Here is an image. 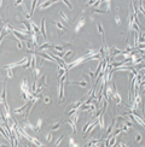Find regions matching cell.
<instances>
[{
  "mask_svg": "<svg viewBox=\"0 0 145 147\" xmlns=\"http://www.w3.org/2000/svg\"><path fill=\"white\" fill-rule=\"evenodd\" d=\"M19 91H21V98L23 100H27V101L32 100L33 94L30 92V86H29L28 78H24V80L21 81V83H19Z\"/></svg>",
  "mask_w": 145,
  "mask_h": 147,
  "instance_id": "cell-1",
  "label": "cell"
},
{
  "mask_svg": "<svg viewBox=\"0 0 145 147\" xmlns=\"http://www.w3.org/2000/svg\"><path fill=\"white\" fill-rule=\"evenodd\" d=\"M29 105H30V101H27L26 104H23V105H21V106L15 107L13 110H11V112H13V113L17 114V116H24V111L28 109Z\"/></svg>",
  "mask_w": 145,
  "mask_h": 147,
  "instance_id": "cell-2",
  "label": "cell"
},
{
  "mask_svg": "<svg viewBox=\"0 0 145 147\" xmlns=\"http://www.w3.org/2000/svg\"><path fill=\"white\" fill-rule=\"evenodd\" d=\"M111 99L115 101L116 105H120V104H122V97H121V94L118 93V89H117L116 84L114 83V92H112V95H111Z\"/></svg>",
  "mask_w": 145,
  "mask_h": 147,
  "instance_id": "cell-3",
  "label": "cell"
},
{
  "mask_svg": "<svg viewBox=\"0 0 145 147\" xmlns=\"http://www.w3.org/2000/svg\"><path fill=\"white\" fill-rule=\"evenodd\" d=\"M85 23H86V19H85L84 17H81V18L78 19V23H76L75 27H74V33H75V35L80 33V30L82 29V27L85 25Z\"/></svg>",
  "mask_w": 145,
  "mask_h": 147,
  "instance_id": "cell-4",
  "label": "cell"
},
{
  "mask_svg": "<svg viewBox=\"0 0 145 147\" xmlns=\"http://www.w3.org/2000/svg\"><path fill=\"white\" fill-rule=\"evenodd\" d=\"M59 1H52V0H49V1H44V3H41L40 4L39 3V10H41V11H44V10H47L49 7H51L52 5H55V4H58Z\"/></svg>",
  "mask_w": 145,
  "mask_h": 147,
  "instance_id": "cell-5",
  "label": "cell"
},
{
  "mask_svg": "<svg viewBox=\"0 0 145 147\" xmlns=\"http://www.w3.org/2000/svg\"><path fill=\"white\" fill-rule=\"evenodd\" d=\"M39 30L40 33H41V35L44 36V40H46L47 41V33H46V18H41V24H40L39 27Z\"/></svg>",
  "mask_w": 145,
  "mask_h": 147,
  "instance_id": "cell-6",
  "label": "cell"
},
{
  "mask_svg": "<svg viewBox=\"0 0 145 147\" xmlns=\"http://www.w3.org/2000/svg\"><path fill=\"white\" fill-rule=\"evenodd\" d=\"M98 125H99V129H101L102 131L105 130L106 124H105V116H104V111L98 116Z\"/></svg>",
  "mask_w": 145,
  "mask_h": 147,
  "instance_id": "cell-7",
  "label": "cell"
},
{
  "mask_svg": "<svg viewBox=\"0 0 145 147\" xmlns=\"http://www.w3.org/2000/svg\"><path fill=\"white\" fill-rule=\"evenodd\" d=\"M67 84H78V86H81L82 88H87L88 87V80L85 78V80H81V81H68Z\"/></svg>",
  "mask_w": 145,
  "mask_h": 147,
  "instance_id": "cell-8",
  "label": "cell"
},
{
  "mask_svg": "<svg viewBox=\"0 0 145 147\" xmlns=\"http://www.w3.org/2000/svg\"><path fill=\"white\" fill-rule=\"evenodd\" d=\"M69 46H70V42H68V44H63V45H52L53 49L56 51L57 53H64L65 47H69Z\"/></svg>",
  "mask_w": 145,
  "mask_h": 147,
  "instance_id": "cell-9",
  "label": "cell"
},
{
  "mask_svg": "<svg viewBox=\"0 0 145 147\" xmlns=\"http://www.w3.org/2000/svg\"><path fill=\"white\" fill-rule=\"evenodd\" d=\"M29 36H30L29 41L32 42V45H33L34 47H38V42H39V39H38V33H36V32H32Z\"/></svg>",
  "mask_w": 145,
  "mask_h": 147,
  "instance_id": "cell-10",
  "label": "cell"
},
{
  "mask_svg": "<svg viewBox=\"0 0 145 147\" xmlns=\"http://www.w3.org/2000/svg\"><path fill=\"white\" fill-rule=\"evenodd\" d=\"M53 24L56 25L57 30L59 32V36L62 35V33H63V34H64V33H67V29H65V27L63 25V23H62L61 21H55V22H53Z\"/></svg>",
  "mask_w": 145,
  "mask_h": 147,
  "instance_id": "cell-11",
  "label": "cell"
},
{
  "mask_svg": "<svg viewBox=\"0 0 145 147\" xmlns=\"http://www.w3.org/2000/svg\"><path fill=\"white\" fill-rule=\"evenodd\" d=\"M0 99L5 103V101H7V88H6V81H4V83H3V93L0 94Z\"/></svg>",
  "mask_w": 145,
  "mask_h": 147,
  "instance_id": "cell-12",
  "label": "cell"
},
{
  "mask_svg": "<svg viewBox=\"0 0 145 147\" xmlns=\"http://www.w3.org/2000/svg\"><path fill=\"white\" fill-rule=\"evenodd\" d=\"M39 5V1L38 0H34L30 3V9H29V16L32 17L34 15V11H35V9H36V6Z\"/></svg>",
  "mask_w": 145,
  "mask_h": 147,
  "instance_id": "cell-13",
  "label": "cell"
},
{
  "mask_svg": "<svg viewBox=\"0 0 145 147\" xmlns=\"http://www.w3.org/2000/svg\"><path fill=\"white\" fill-rule=\"evenodd\" d=\"M59 16H61V18H62V21H63V22H65L67 24H70V18L68 17V15L64 11H59Z\"/></svg>",
  "mask_w": 145,
  "mask_h": 147,
  "instance_id": "cell-14",
  "label": "cell"
},
{
  "mask_svg": "<svg viewBox=\"0 0 145 147\" xmlns=\"http://www.w3.org/2000/svg\"><path fill=\"white\" fill-rule=\"evenodd\" d=\"M69 147H80V145L76 142V140L72 136H69Z\"/></svg>",
  "mask_w": 145,
  "mask_h": 147,
  "instance_id": "cell-15",
  "label": "cell"
},
{
  "mask_svg": "<svg viewBox=\"0 0 145 147\" xmlns=\"http://www.w3.org/2000/svg\"><path fill=\"white\" fill-rule=\"evenodd\" d=\"M97 30H98V34L102 35V38H104V27L102 23H98L97 24Z\"/></svg>",
  "mask_w": 145,
  "mask_h": 147,
  "instance_id": "cell-16",
  "label": "cell"
},
{
  "mask_svg": "<svg viewBox=\"0 0 145 147\" xmlns=\"http://www.w3.org/2000/svg\"><path fill=\"white\" fill-rule=\"evenodd\" d=\"M67 123L69 124V127H70V128L72 129V133H74V134H76V124H75V123H74L71 120H69V118L67 120Z\"/></svg>",
  "mask_w": 145,
  "mask_h": 147,
  "instance_id": "cell-17",
  "label": "cell"
},
{
  "mask_svg": "<svg viewBox=\"0 0 145 147\" xmlns=\"http://www.w3.org/2000/svg\"><path fill=\"white\" fill-rule=\"evenodd\" d=\"M61 125H62V122H57V123H55V124H51V130L50 131H56L58 130L59 128H61Z\"/></svg>",
  "mask_w": 145,
  "mask_h": 147,
  "instance_id": "cell-18",
  "label": "cell"
},
{
  "mask_svg": "<svg viewBox=\"0 0 145 147\" xmlns=\"http://www.w3.org/2000/svg\"><path fill=\"white\" fill-rule=\"evenodd\" d=\"M92 123H93L92 121H88V122H87V123L84 125V128H82V133H84V136H85V134L87 133V130L89 129V127H91V124H92Z\"/></svg>",
  "mask_w": 145,
  "mask_h": 147,
  "instance_id": "cell-19",
  "label": "cell"
},
{
  "mask_svg": "<svg viewBox=\"0 0 145 147\" xmlns=\"http://www.w3.org/2000/svg\"><path fill=\"white\" fill-rule=\"evenodd\" d=\"M139 9H137V11H140L141 12V15L144 16L145 15V7H144V1H139Z\"/></svg>",
  "mask_w": 145,
  "mask_h": 147,
  "instance_id": "cell-20",
  "label": "cell"
},
{
  "mask_svg": "<svg viewBox=\"0 0 145 147\" xmlns=\"http://www.w3.org/2000/svg\"><path fill=\"white\" fill-rule=\"evenodd\" d=\"M35 128H36V131H39L40 129L42 128V118H38L36 124H35Z\"/></svg>",
  "mask_w": 145,
  "mask_h": 147,
  "instance_id": "cell-21",
  "label": "cell"
},
{
  "mask_svg": "<svg viewBox=\"0 0 145 147\" xmlns=\"http://www.w3.org/2000/svg\"><path fill=\"white\" fill-rule=\"evenodd\" d=\"M141 140H143V135L139 134V133H135V134H134V141L137 142V143H139Z\"/></svg>",
  "mask_w": 145,
  "mask_h": 147,
  "instance_id": "cell-22",
  "label": "cell"
},
{
  "mask_svg": "<svg viewBox=\"0 0 145 147\" xmlns=\"http://www.w3.org/2000/svg\"><path fill=\"white\" fill-rule=\"evenodd\" d=\"M106 12L105 11H103V10H99V9H94V10H92V13L91 15H105Z\"/></svg>",
  "mask_w": 145,
  "mask_h": 147,
  "instance_id": "cell-23",
  "label": "cell"
},
{
  "mask_svg": "<svg viewBox=\"0 0 145 147\" xmlns=\"http://www.w3.org/2000/svg\"><path fill=\"white\" fill-rule=\"evenodd\" d=\"M52 137H53V133H52V131H49V133L45 135V139H46V141L47 142L52 141Z\"/></svg>",
  "mask_w": 145,
  "mask_h": 147,
  "instance_id": "cell-24",
  "label": "cell"
},
{
  "mask_svg": "<svg viewBox=\"0 0 145 147\" xmlns=\"http://www.w3.org/2000/svg\"><path fill=\"white\" fill-rule=\"evenodd\" d=\"M6 75H7V78H11V77L15 76V70H11V69H6Z\"/></svg>",
  "mask_w": 145,
  "mask_h": 147,
  "instance_id": "cell-25",
  "label": "cell"
},
{
  "mask_svg": "<svg viewBox=\"0 0 145 147\" xmlns=\"http://www.w3.org/2000/svg\"><path fill=\"white\" fill-rule=\"evenodd\" d=\"M62 3H63L64 5L67 6V7H68V9H69V10H70V11H72V10H74V6H72V4H70L69 1H67V0H63Z\"/></svg>",
  "mask_w": 145,
  "mask_h": 147,
  "instance_id": "cell-26",
  "label": "cell"
},
{
  "mask_svg": "<svg viewBox=\"0 0 145 147\" xmlns=\"http://www.w3.org/2000/svg\"><path fill=\"white\" fill-rule=\"evenodd\" d=\"M42 100H44V103L46 104V105L51 104V101H52V100H51V97H50V95H44V97H42Z\"/></svg>",
  "mask_w": 145,
  "mask_h": 147,
  "instance_id": "cell-27",
  "label": "cell"
},
{
  "mask_svg": "<svg viewBox=\"0 0 145 147\" xmlns=\"http://www.w3.org/2000/svg\"><path fill=\"white\" fill-rule=\"evenodd\" d=\"M71 54H72V51H71V49H68L67 52L63 54V60H65L67 58H69V57H70Z\"/></svg>",
  "mask_w": 145,
  "mask_h": 147,
  "instance_id": "cell-28",
  "label": "cell"
},
{
  "mask_svg": "<svg viewBox=\"0 0 145 147\" xmlns=\"http://www.w3.org/2000/svg\"><path fill=\"white\" fill-rule=\"evenodd\" d=\"M63 139H64V135H61L58 139H57V141H56V143H55V146L53 147H58L59 145H61V142L63 141Z\"/></svg>",
  "mask_w": 145,
  "mask_h": 147,
  "instance_id": "cell-29",
  "label": "cell"
},
{
  "mask_svg": "<svg viewBox=\"0 0 145 147\" xmlns=\"http://www.w3.org/2000/svg\"><path fill=\"white\" fill-rule=\"evenodd\" d=\"M115 23H116L117 25H121V23H122V21H121V17L118 16V15H116V16H115Z\"/></svg>",
  "mask_w": 145,
  "mask_h": 147,
  "instance_id": "cell-30",
  "label": "cell"
},
{
  "mask_svg": "<svg viewBox=\"0 0 145 147\" xmlns=\"http://www.w3.org/2000/svg\"><path fill=\"white\" fill-rule=\"evenodd\" d=\"M86 74H87V75H88V76H89V78H91V81H93V80H94V74H93L92 71L87 70V71H86Z\"/></svg>",
  "mask_w": 145,
  "mask_h": 147,
  "instance_id": "cell-31",
  "label": "cell"
},
{
  "mask_svg": "<svg viewBox=\"0 0 145 147\" xmlns=\"http://www.w3.org/2000/svg\"><path fill=\"white\" fill-rule=\"evenodd\" d=\"M16 44H17V49H22V47H23V44L19 41V40H17L16 41Z\"/></svg>",
  "mask_w": 145,
  "mask_h": 147,
  "instance_id": "cell-32",
  "label": "cell"
},
{
  "mask_svg": "<svg viewBox=\"0 0 145 147\" xmlns=\"http://www.w3.org/2000/svg\"><path fill=\"white\" fill-rule=\"evenodd\" d=\"M22 4H23V1H22V0H18V1H16V3L13 4V6H15V7H18V6H21Z\"/></svg>",
  "mask_w": 145,
  "mask_h": 147,
  "instance_id": "cell-33",
  "label": "cell"
},
{
  "mask_svg": "<svg viewBox=\"0 0 145 147\" xmlns=\"http://www.w3.org/2000/svg\"><path fill=\"white\" fill-rule=\"evenodd\" d=\"M118 147H129V146H128V145H127V143H126V142L121 141V142H120V143H118Z\"/></svg>",
  "mask_w": 145,
  "mask_h": 147,
  "instance_id": "cell-34",
  "label": "cell"
},
{
  "mask_svg": "<svg viewBox=\"0 0 145 147\" xmlns=\"http://www.w3.org/2000/svg\"><path fill=\"white\" fill-rule=\"evenodd\" d=\"M0 147H11L10 145H3V143H0Z\"/></svg>",
  "mask_w": 145,
  "mask_h": 147,
  "instance_id": "cell-35",
  "label": "cell"
},
{
  "mask_svg": "<svg viewBox=\"0 0 145 147\" xmlns=\"http://www.w3.org/2000/svg\"><path fill=\"white\" fill-rule=\"evenodd\" d=\"M3 4H4V3H3V1H0V6H3Z\"/></svg>",
  "mask_w": 145,
  "mask_h": 147,
  "instance_id": "cell-36",
  "label": "cell"
},
{
  "mask_svg": "<svg viewBox=\"0 0 145 147\" xmlns=\"http://www.w3.org/2000/svg\"><path fill=\"white\" fill-rule=\"evenodd\" d=\"M141 147H144V146H141Z\"/></svg>",
  "mask_w": 145,
  "mask_h": 147,
  "instance_id": "cell-37",
  "label": "cell"
}]
</instances>
